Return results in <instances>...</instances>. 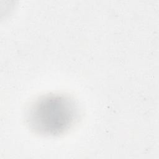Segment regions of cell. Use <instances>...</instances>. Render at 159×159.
Wrapping results in <instances>:
<instances>
[{
	"mask_svg": "<svg viewBox=\"0 0 159 159\" xmlns=\"http://www.w3.org/2000/svg\"><path fill=\"white\" fill-rule=\"evenodd\" d=\"M79 116V108L73 99L64 94L50 93L30 104L25 118L27 124L35 133L57 136L69 130Z\"/></svg>",
	"mask_w": 159,
	"mask_h": 159,
	"instance_id": "6da1fadb",
	"label": "cell"
}]
</instances>
